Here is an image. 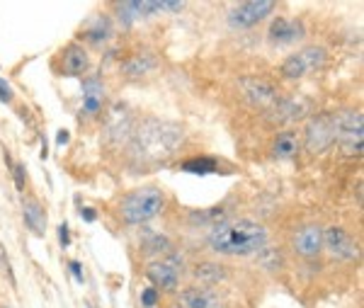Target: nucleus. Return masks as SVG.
Returning a JSON list of instances; mask_svg holds the SVG:
<instances>
[{
  "mask_svg": "<svg viewBox=\"0 0 364 308\" xmlns=\"http://www.w3.org/2000/svg\"><path fill=\"white\" fill-rule=\"evenodd\" d=\"M267 243V228L250 218H236L219 223L209 235V248L219 255H252L260 253Z\"/></svg>",
  "mask_w": 364,
  "mask_h": 308,
  "instance_id": "obj_1",
  "label": "nucleus"
},
{
  "mask_svg": "<svg viewBox=\"0 0 364 308\" xmlns=\"http://www.w3.org/2000/svg\"><path fill=\"white\" fill-rule=\"evenodd\" d=\"M180 139H182V129L173 127V124L149 120L136 134V153H141V158H154V161H158V158L170 156Z\"/></svg>",
  "mask_w": 364,
  "mask_h": 308,
  "instance_id": "obj_2",
  "label": "nucleus"
},
{
  "mask_svg": "<svg viewBox=\"0 0 364 308\" xmlns=\"http://www.w3.org/2000/svg\"><path fill=\"white\" fill-rule=\"evenodd\" d=\"M166 206V197H163L161 189L156 187H144L136 189V192L127 194L124 199L119 201V216L124 218L132 226H139V223H146L151 218H156Z\"/></svg>",
  "mask_w": 364,
  "mask_h": 308,
  "instance_id": "obj_3",
  "label": "nucleus"
},
{
  "mask_svg": "<svg viewBox=\"0 0 364 308\" xmlns=\"http://www.w3.org/2000/svg\"><path fill=\"white\" fill-rule=\"evenodd\" d=\"M336 120V144L345 156H362V139H364V117L362 112H338Z\"/></svg>",
  "mask_w": 364,
  "mask_h": 308,
  "instance_id": "obj_4",
  "label": "nucleus"
},
{
  "mask_svg": "<svg viewBox=\"0 0 364 308\" xmlns=\"http://www.w3.org/2000/svg\"><path fill=\"white\" fill-rule=\"evenodd\" d=\"M336 144V120L333 115H318L309 122L304 132V146L311 153H323Z\"/></svg>",
  "mask_w": 364,
  "mask_h": 308,
  "instance_id": "obj_5",
  "label": "nucleus"
},
{
  "mask_svg": "<svg viewBox=\"0 0 364 308\" xmlns=\"http://www.w3.org/2000/svg\"><path fill=\"white\" fill-rule=\"evenodd\" d=\"M326 63V49L321 46H309V49L299 51L282 63V75L284 78H304L311 70H318Z\"/></svg>",
  "mask_w": 364,
  "mask_h": 308,
  "instance_id": "obj_6",
  "label": "nucleus"
},
{
  "mask_svg": "<svg viewBox=\"0 0 364 308\" xmlns=\"http://www.w3.org/2000/svg\"><path fill=\"white\" fill-rule=\"evenodd\" d=\"M272 10H274L272 0H248V3H240L238 8H233L228 13V22H231V27L248 29L255 27L257 22H262L267 15H272Z\"/></svg>",
  "mask_w": 364,
  "mask_h": 308,
  "instance_id": "obj_7",
  "label": "nucleus"
},
{
  "mask_svg": "<svg viewBox=\"0 0 364 308\" xmlns=\"http://www.w3.org/2000/svg\"><path fill=\"white\" fill-rule=\"evenodd\" d=\"M323 248H328V253H331L333 257L345 260V262L360 257V245H357V240L340 226H331L323 230Z\"/></svg>",
  "mask_w": 364,
  "mask_h": 308,
  "instance_id": "obj_8",
  "label": "nucleus"
},
{
  "mask_svg": "<svg viewBox=\"0 0 364 308\" xmlns=\"http://www.w3.org/2000/svg\"><path fill=\"white\" fill-rule=\"evenodd\" d=\"M240 90H243L245 100H248L252 107H260V110H269L279 100L277 87L262 78H243L240 80Z\"/></svg>",
  "mask_w": 364,
  "mask_h": 308,
  "instance_id": "obj_9",
  "label": "nucleus"
},
{
  "mask_svg": "<svg viewBox=\"0 0 364 308\" xmlns=\"http://www.w3.org/2000/svg\"><path fill=\"white\" fill-rule=\"evenodd\" d=\"M267 112H272L269 115L272 122H299L311 112V105L301 97H287V100H277Z\"/></svg>",
  "mask_w": 364,
  "mask_h": 308,
  "instance_id": "obj_10",
  "label": "nucleus"
},
{
  "mask_svg": "<svg viewBox=\"0 0 364 308\" xmlns=\"http://www.w3.org/2000/svg\"><path fill=\"white\" fill-rule=\"evenodd\" d=\"M294 250L301 257H316L323 250V230L318 226H304L294 235Z\"/></svg>",
  "mask_w": 364,
  "mask_h": 308,
  "instance_id": "obj_11",
  "label": "nucleus"
},
{
  "mask_svg": "<svg viewBox=\"0 0 364 308\" xmlns=\"http://www.w3.org/2000/svg\"><path fill=\"white\" fill-rule=\"evenodd\" d=\"M146 275H149V280L154 282L156 287L166 289V292H175V289H178L180 272H178V267H175L173 262H154V265H149Z\"/></svg>",
  "mask_w": 364,
  "mask_h": 308,
  "instance_id": "obj_12",
  "label": "nucleus"
},
{
  "mask_svg": "<svg viewBox=\"0 0 364 308\" xmlns=\"http://www.w3.org/2000/svg\"><path fill=\"white\" fill-rule=\"evenodd\" d=\"M304 37V25L301 22H291L284 20V17H277V20L269 25V41L274 44H291V41Z\"/></svg>",
  "mask_w": 364,
  "mask_h": 308,
  "instance_id": "obj_13",
  "label": "nucleus"
},
{
  "mask_svg": "<svg viewBox=\"0 0 364 308\" xmlns=\"http://www.w3.org/2000/svg\"><path fill=\"white\" fill-rule=\"evenodd\" d=\"M180 308H221V299L209 289H187L180 294Z\"/></svg>",
  "mask_w": 364,
  "mask_h": 308,
  "instance_id": "obj_14",
  "label": "nucleus"
},
{
  "mask_svg": "<svg viewBox=\"0 0 364 308\" xmlns=\"http://www.w3.org/2000/svg\"><path fill=\"white\" fill-rule=\"evenodd\" d=\"M301 148V136L294 129H284V132L277 134L272 144V156L279 158V161H287V158H294Z\"/></svg>",
  "mask_w": 364,
  "mask_h": 308,
  "instance_id": "obj_15",
  "label": "nucleus"
},
{
  "mask_svg": "<svg viewBox=\"0 0 364 308\" xmlns=\"http://www.w3.org/2000/svg\"><path fill=\"white\" fill-rule=\"evenodd\" d=\"M87 66H90V58L80 44H70L63 49V73L66 75H83Z\"/></svg>",
  "mask_w": 364,
  "mask_h": 308,
  "instance_id": "obj_16",
  "label": "nucleus"
},
{
  "mask_svg": "<svg viewBox=\"0 0 364 308\" xmlns=\"http://www.w3.org/2000/svg\"><path fill=\"white\" fill-rule=\"evenodd\" d=\"M22 216H25L27 228H32V233L44 235L46 233V214L44 206L39 204L34 197H25L22 199Z\"/></svg>",
  "mask_w": 364,
  "mask_h": 308,
  "instance_id": "obj_17",
  "label": "nucleus"
},
{
  "mask_svg": "<svg viewBox=\"0 0 364 308\" xmlns=\"http://www.w3.org/2000/svg\"><path fill=\"white\" fill-rule=\"evenodd\" d=\"M158 66V58L154 54H149V51H144V54H134L129 56L124 63H122V73L127 75V78H141V75L151 73Z\"/></svg>",
  "mask_w": 364,
  "mask_h": 308,
  "instance_id": "obj_18",
  "label": "nucleus"
},
{
  "mask_svg": "<svg viewBox=\"0 0 364 308\" xmlns=\"http://www.w3.org/2000/svg\"><path fill=\"white\" fill-rule=\"evenodd\" d=\"M102 100H105V87L97 78H90L83 83V112L85 115H97L102 110Z\"/></svg>",
  "mask_w": 364,
  "mask_h": 308,
  "instance_id": "obj_19",
  "label": "nucleus"
},
{
  "mask_svg": "<svg viewBox=\"0 0 364 308\" xmlns=\"http://www.w3.org/2000/svg\"><path fill=\"white\" fill-rule=\"evenodd\" d=\"M195 277L202 284H216V282L226 280V270L216 262H202V265H197Z\"/></svg>",
  "mask_w": 364,
  "mask_h": 308,
  "instance_id": "obj_20",
  "label": "nucleus"
},
{
  "mask_svg": "<svg viewBox=\"0 0 364 308\" xmlns=\"http://www.w3.org/2000/svg\"><path fill=\"white\" fill-rule=\"evenodd\" d=\"M180 168L192 175H209L219 170V163H216L214 158H190V161H185Z\"/></svg>",
  "mask_w": 364,
  "mask_h": 308,
  "instance_id": "obj_21",
  "label": "nucleus"
},
{
  "mask_svg": "<svg viewBox=\"0 0 364 308\" xmlns=\"http://www.w3.org/2000/svg\"><path fill=\"white\" fill-rule=\"evenodd\" d=\"M117 10H119V20L124 22L127 27L132 25V22L139 17V13H136V3H119V5H117Z\"/></svg>",
  "mask_w": 364,
  "mask_h": 308,
  "instance_id": "obj_22",
  "label": "nucleus"
},
{
  "mask_svg": "<svg viewBox=\"0 0 364 308\" xmlns=\"http://www.w3.org/2000/svg\"><path fill=\"white\" fill-rule=\"evenodd\" d=\"M170 250H173V245H170V240L163 238V235H154V243L146 245V253H170Z\"/></svg>",
  "mask_w": 364,
  "mask_h": 308,
  "instance_id": "obj_23",
  "label": "nucleus"
},
{
  "mask_svg": "<svg viewBox=\"0 0 364 308\" xmlns=\"http://www.w3.org/2000/svg\"><path fill=\"white\" fill-rule=\"evenodd\" d=\"M161 10H163V0H161V3H156V0H154V3H151V0H144V3H136V13H139V15H146V17H149V15H156V13H161Z\"/></svg>",
  "mask_w": 364,
  "mask_h": 308,
  "instance_id": "obj_24",
  "label": "nucleus"
},
{
  "mask_svg": "<svg viewBox=\"0 0 364 308\" xmlns=\"http://www.w3.org/2000/svg\"><path fill=\"white\" fill-rule=\"evenodd\" d=\"M156 304H158V289L156 287L144 289V294H141V306H144V308H154Z\"/></svg>",
  "mask_w": 364,
  "mask_h": 308,
  "instance_id": "obj_25",
  "label": "nucleus"
},
{
  "mask_svg": "<svg viewBox=\"0 0 364 308\" xmlns=\"http://www.w3.org/2000/svg\"><path fill=\"white\" fill-rule=\"evenodd\" d=\"M0 102H5V105L13 102V87H10L3 78H0Z\"/></svg>",
  "mask_w": 364,
  "mask_h": 308,
  "instance_id": "obj_26",
  "label": "nucleus"
},
{
  "mask_svg": "<svg viewBox=\"0 0 364 308\" xmlns=\"http://www.w3.org/2000/svg\"><path fill=\"white\" fill-rule=\"evenodd\" d=\"M68 267H70V272H73L75 282H78V284H83V280H85V277H83V265H80L78 260H70V262H68Z\"/></svg>",
  "mask_w": 364,
  "mask_h": 308,
  "instance_id": "obj_27",
  "label": "nucleus"
},
{
  "mask_svg": "<svg viewBox=\"0 0 364 308\" xmlns=\"http://www.w3.org/2000/svg\"><path fill=\"white\" fill-rule=\"evenodd\" d=\"M58 240H61V245H63V248H68V243H70L68 223H61V226H58Z\"/></svg>",
  "mask_w": 364,
  "mask_h": 308,
  "instance_id": "obj_28",
  "label": "nucleus"
},
{
  "mask_svg": "<svg viewBox=\"0 0 364 308\" xmlns=\"http://www.w3.org/2000/svg\"><path fill=\"white\" fill-rule=\"evenodd\" d=\"M80 218H83V221H87V223H92L97 218V214H95V209L85 206V209H80Z\"/></svg>",
  "mask_w": 364,
  "mask_h": 308,
  "instance_id": "obj_29",
  "label": "nucleus"
},
{
  "mask_svg": "<svg viewBox=\"0 0 364 308\" xmlns=\"http://www.w3.org/2000/svg\"><path fill=\"white\" fill-rule=\"evenodd\" d=\"M68 139H70V134H68V129H61V132L56 134V144L58 146H63V144H68Z\"/></svg>",
  "mask_w": 364,
  "mask_h": 308,
  "instance_id": "obj_30",
  "label": "nucleus"
},
{
  "mask_svg": "<svg viewBox=\"0 0 364 308\" xmlns=\"http://www.w3.org/2000/svg\"><path fill=\"white\" fill-rule=\"evenodd\" d=\"M163 10H173V13H178V10H182V3H175V0H166V3H163Z\"/></svg>",
  "mask_w": 364,
  "mask_h": 308,
  "instance_id": "obj_31",
  "label": "nucleus"
}]
</instances>
